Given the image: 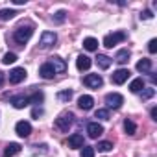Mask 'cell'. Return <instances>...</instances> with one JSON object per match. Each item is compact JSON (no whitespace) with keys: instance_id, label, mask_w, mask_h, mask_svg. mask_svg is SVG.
Returning a JSON list of instances; mask_svg holds the SVG:
<instances>
[{"instance_id":"cell-1","label":"cell","mask_w":157,"mask_h":157,"mask_svg":"<svg viewBox=\"0 0 157 157\" xmlns=\"http://www.w3.org/2000/svg\"><path fill=\"white\" fill-rule=\"evenodd\" d=\"M32 35H33V24L19 26V28L13 32V39H15V43H19V44H26Z\"/></svg>"},{"instance_id":"cell-2","label":"cell","mask_w":157,"mask_h":157,"mask_svg":"<svg viewBox=\"0 0 157 157\" xmlns=\"http://www.w3.org/2000/svg\"><path fill=\"white\" fill-rule=\"evenodd\" d=\"M72 122H74V115L70 111H65V113H61L56 118V128L59 131H68V128L72 126Z\"/></svg>"},{"instance_id":"cell-3","label":"cell","mask_w":157,"mask_h":157,"mask_svg":"<svg viewBox=\"0 0 157 157\" xmlns=\"http://www.w3.org/2000/svg\"><path fill=\"white\" fill-rule=\"evenodd\" d=\"M122 41H126V33L124 32H115V33H109V35L104 37V46L105 48H113L115 44H118Z\"/></svg>"},{"instance_id":"cell-4","label":"cell","mask_w":157,"mask_h":157,"mask_svg":"<svg viewBox=\"0 0 157 157\" xmlns=\"http://www.w3.org/2000/svg\"><path fill=\"white\" fill-rule=\"evenodd\" d=\"M105 104L109 109H120V105L124 104V96L118 94V93H109L105 96Z\"/></svg>"},{"instance_id":"cell-5","label":"cell","mask_w":157,"mask_h":157,"mask_svg":"<svg viewBox=\"0 0 157 157\" xmlns=\"http://www.w3.org/2000/svg\"><path fill=\"white\" fill-rule=\"evenodd\" d=\"M83 83L89 87V89H100L104 85V80H102V76L100 74H87L83 78Z\"/></svg>"},{"instance_id":"cell-6","label":"cell","mask_w":157,"mask_h":157,"mask_svg":"<svg viewBox=\"0 0 157 157\" xmlns=\"http://www.w3.org/2000/svg\"><path fill=\"white\" fill-rule=\"evenodd\" d=\"M56 41H57V35H56L54 32H43L41 41H39V46H41L43 50H46V48L54 46V44H56Z\"/></svg>"},{"instance_id":"cell-7","label":"cell","mask_w":157,"mask_h":157,"mask_svg":"<svg viewBox=\"0 0 157 157\" xmlns=\"http://www.w3.org/2000/svg\"><path fill=\"white\" fill-rule=\"evenodd\" d=\"M26 68H22V67H17V68H13L11 72H10V83H21V82H24L26 80Z\"/></svg>"},{"instance_id":"cell-8","label":"cell","mask_w":157,"mask_h":157,"mask_svg":"<svg viewBox=\"0 0 157 157\" xmlns=\"http://www.w3.org/2000/svg\"><path fill=\"white\" fill-rule=\"evenodd\" d=\"M128 78H129V70L128 68H118L111 74V82L117 83V85H122L124 82H128Z\"/></svg>"},{"instance_id":"cell-9","label":"cell","mask_w":157,"mask_h":157,"mask_svg":"<svg viewBox=\"0 0 157 157\" xmlns=\"http://www.w3.org/2000/svg\"><path fill=\"white\" fill-rule=\"evenodd\" d=\"M15 131H17V135H19V137L26 139V137H30V133H32V124H30V122H24V120H21V122H17V126H15Z\"/></svg>"},{"instance_id":"cell-10","label":"cell","mask_w":157,"mask_h":157,"mask_svg":"<svg viewBox=\"0 0 157 157\" xmlns=\"http://www.w3.org/2000/svg\"><path fill=\"white\" fill-rule=\"evenodd\" d=\"M48 63L52 65V68H54V72H56V74H63V72L67 70V63H65L61 57H57V56L50 57V61H48Z\"/></svg>"},{"instance_id":"cell-11","label":"cell","mask_w":157,"mask_h":157,"mask_svg":"<svg viewBox=\"0 0 157 157\" xmlns=\"http://www.w3.org/2000/svg\"><path fill=\"white\" fill-rule=\"evenodd\" d=\"M87 133H89L91 139H98V137L104 133V128H102L98 122H91V124L87 126Z\"/></svg>"},{"instance_id":"cell-12","label":"cell","mask_w":157,"mask_h":157,"mask_svg":"<svg viewBox=\"0 0 157 157\" xmlns=\"http://www.w3.org/2000/svg\"><path fill=\"white\" fill-rule=\"evenodd\" d=\"M93 104H94V100L89 94H83V96H80V100H78V105H80V109H83V111L93 109Z\"/></svg>"},{"instance_id":"cell-13","label":"cell","mask_w":157,"mask_h":157,"mask_svg":"<svg viewBox=\"0 0 157 157\" xmlns=\"http://www.w3.org/2000/svg\"><path fill=\"white\" fill-rule=\"evenodd\" d=\"M39 74H41V78H44V80H52V78L56 76V72H54V68H52V65H50V63L41 65Z\"/></svg>"},{"instance_id":"cell-14","label":"cell","mask_w":157,"mask_h":157,"mask_svg":"<svg viewBox=\"0 0 157 157\" xmlns=\"http://www.w3.org/2000/svg\"><path fill=\"white\" fill-rule=\"evenodd\" d=\"M11 104H13V107L15 109H24L26 105H30V100H28V96H13L11 98Z\"/></svg>"},{"instance_id":"cell-15","label":"cell","mask_w":157,"mask_h":157,"mask_svg":"<svg viewBox=\"0 0 157 157\" xmlns=\"http://www.w3.org/2000/svg\"><path fill=\"white\" fill-rule=\"evenodd\" d=\"M68 146L70 148H83V135L80 133H74L68 137Z\"/></svg>"},{"instance_id":"cell-16","label":"cell","mask_w":157,"mask_h":157,"mask_svg":"<svg viewBox=\"0 0 157 157\" xmlns=\"http://www.w3.org/2000/svg\"><path fill=\"white\" fill-rule=\"evenodd\" d=\"M91 57L89 56H78V59H76V65H78V68H80V70H87V68H91Z\"/></svg>"},{"instance_id":"cell-17","label":"cell","mask_w":157,"mask_h":157,"mask_svg":"<svg viewBox=\"0 0 157 157\" xmlns=\"http://www.w3.org/2000/svg\"><path fill=\"white\" fill-rule=\"evenodd\" d=\"M17 153H21V144L19 142H10L4 150V155L6 157H15Z\"/></svg>"},{"instance_id":"cell-18","label":"cell","mask_w":157,"mask_h":157,"mask_svg":"<svg viewBox=\"0 0 157 157\" xmlns=\"http://www.w3.org/2000/svg\"><path fill=\"white\" fill-rule=\"evenodd\" d=\"M128 59H129V50H128V48L118 50V52H117V56H115V61H117V63H120V65L128 63Z\"/></svg>"},{"instance_id":"cell-19","label":"cell","mask_w":157,"mask_h":157,"mask_svg":"<svg viewBox=\"0 0 157 157\" xmlns=\"http://www.w3.org/2000/svg\"><path fill=\"white\" fill-rule=\"evenodd\" d=\"M144 89V80H142V78H135V80L129 83V91L131 93H140Z\"/></svg>"},{"instance_id":"cell-20","label":"cell","mask_w":157,"mask_h":157,"mask_svg":"<svg viewBox=\"0 0 157 157\" xmlns=\"http://www.w3.org/2000/svg\"><path fill=\"white\" fill-rule=\"evenodd\" d=\"M83 48L89 50V52H94V50H98V41H96L94 37H87V39L83 41Z\"/></svg>"},{"instance_id":"cell-21","label":"cell","mask_w":157,"mask_h":157,"mask_svg":"<svg viewBox=\"0 0 157 157\" xmlns=\"http://www.w3.org/2000/svg\"><path fill=\"white\" fill-rule=\"evenodd\" d=\"M96 63L100 65V68H109V67H111V63H113V59H111V57H107V56H104V54H98Z\"/></svg>"},{"instance_id":"cell-22","label":"cell","mask_w":157,"mask_h":157,"mask_svg":"<svg viewBox=\"0 0 157 157\" xmlns=\"http://www.w3.org/2000/svg\"><path fill=\"white\" fill-rule=\"evenodd\" d=\"M137 70L142 72V74L150 72V70H151V61H150V59H140V61L137 63Z\"/></svg>"},{"instance_id":"cell-23","label":"cell","mask_w":157,"mask_h":157,"mask_svg":"<svg viewBox=\"0 0 157 157\" xmlns=\"http://www.w3.org/2000/svg\"><path fill=\"white\" fill-rule=\"evenodd\" d=\"M124 129H126V133H128V135H135L137 126H135V122H133L131 118H126V120H124Z\"/></svg>"},{"instance_id":"cell-24","label":"cell","mask_w":157,"mask_h":157,"mask_svg":"<svg viewBox=\"0 0 157 157\" xmlns=\"http://www.w3.org/2000/svg\"><path fill=\"white\" fill-rule=\"evenodd\" d=\"M17 15L15 10H0V21H10Z\"/></svg>"},{"instance_id":"cell-25","label":"cell","mask_w":157,"mask_h":157,"mask_svg":"<svg viewBox=\"0 0 157 157\" xmlns=\"http://www.w3.org/2000/svg\"><path fill=\"white\" fill-rule=\"evenodd\" d=\"M72 98V91L70 89H67V91H61V93H57V100H61V102H68Z\"/></svg>"},{"instance_id":"cell-26","label":"cell","mask_w":157,"mask_h":157,"mask_svg":"<svg viewBox=\"0 0 157 157\" xmlns=\"http://www.w3.org/2000/svg\"><path fill=\"white\" fill-rule=\"evenodd\" d=\"M98 151H111L113 150V142H107V140H102V142H98Z\"/></svg>"},{"instance_id":"cell-27","label":"cell","mask_w":157,"mask_h":157,"mask_svg":"<svg viewBox=\"0 0 157 157\" xmlns=\"http://www.w3.org/2000/svg\"><path fill=\"white\" fill-rule=\"evenodd\" d=\"M28 100H30V104H41L44 100V96H43V93H35V94L28 96Z\"/></svg>"},{"instance_id":"cell-28","label":"cell","mask_w":157,"mask_h":157,"mask_svg":"<svg viewBox=\"0 0 157 157\" xmlns=\"http://www.w3.org/2000/svg\"><path fill=\"white\" fill-rule=\"evenodd\" d=\"M94 118H100V120H109V111L107 109H98L94 113Z\"/></svg>"},{"instance_id":"cell-29","label":"cell","mask_w":157,"mask_h":157,"mask_svg":"<svg viewBox=\"0 0 157 157\" xmlns=\"http://www.w3.org/2000/svg\"><path fill=\"white\" fill-rule=\"evenodd\" d=\"M65 19H67V11H65V10H61V11H57V13L54 15V21H56L57 24H61Z\"/></svg>"},{"instance_id":"cell-30","label":"cell","mask_w":157,"mask_h":157,"mask_svg":"<svg viewBox=\"0 0 157 157\" xmlns=\"http://www.w3.org/2000/svg\"><path fill=\"white\" fill-rule=\"evenodd\" d=\"M6 65H10V63H15L17 61V54H13V52H8L6 56H4V59H2Z\"/></svg>"},{"instance_id":"cell-31","label":"cell","mask_w":157,"mask_h":157,"mask_svg":"<svg viewBox=\"0 0 157 157\" xmlns=\"http://www.w3.org/2000/svg\"><path fill=\"white\" fill-rule=\"evenodd\" d=\"M82 157H94V148H93V146H83Z\"/></svg>"},{"instance_id":"cell-32","label":"cell","mask_w":157,"mask_h":157,"mask_svg":"<svg viewBox=\"0 0 157 157\" xmlns=\"http://www.w3.org/2000/svg\"><path fill=\"white\" fill-rule=\"evenodd\" d=\"M155 94V89H144V91H140V98L142 100H148V98H151Z\"/></svg>"},{"instance_id":"cell-33","label":"cell","mask_w":157,"mask_h":157,"mask_svg":"<svg viewBox=\"0 0 157 157\" xmlns=\"http://www.w3.org/2000/svg\"><path fill=\"white\" fill-rule=\"evenodd\" d=\"M148 50H150V54H155L157 52V39H151L148 43Z\"/></svg>"},{"instance_id":"cell-34","label":"cell","mask_w":157,"mask_h":157,"mask_svg":"<svg viewBox=\"0 0 157 157\" xmlns=\"http://www.w3.org/2000/svg\"><path fill=\"white\" fill-rule=\"evenodd\" d=\"M43 113H44V111H43V109H41V107H35V109H33V111H32V117H33V118H39V117H41V115H43Z\"/></svg>"},{"instance_id":"cell-35","label":"cell","mask_w":157,"mask_h":157,"mask_svg":"<svg viewBox=\"0 0 157 157\" xmlns=\"http://www.w3.org/2000/svg\"><path fill=\"white\" fill-rule=\"evenodd\" d=\"M151 17H153V13H151L150 10H146V11L140 13V19H146V21H148V19H151Z\"/></svg>"},{"instance_id":"cell-36","label":"cell","mask_w":157,"mask_h":157,"mask_svg":"<svg viewBox=\"0 0 157 157\" xmlns=\"http://www.w3.org/2000/svg\"><path fill=\"white\" fill-rule=\"evenodd\" d=\"M150 115H151V118H153V120H157V107H151Z\"/></svg>"},{"instance_id":"cell-37","label":"cell","mask_w":157,"mask_h":157,"mask_svg":"<svg viewBox=\"0 0 157 157\" xmlns=\"http://www.w3.org/2000/svg\"><path fill=\"white\" fill-rule=\"evenodd\" d=\"M2 82H4V74L0 72V85H2Z\"/></svg>"}]
</instances>
